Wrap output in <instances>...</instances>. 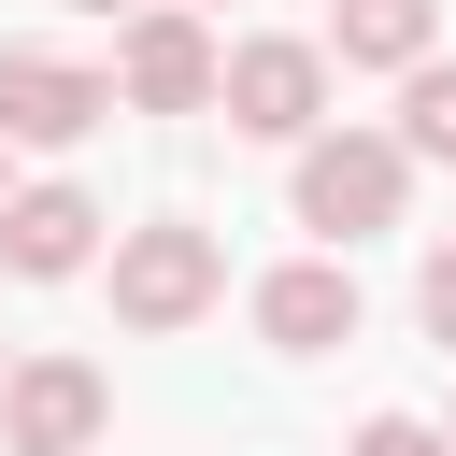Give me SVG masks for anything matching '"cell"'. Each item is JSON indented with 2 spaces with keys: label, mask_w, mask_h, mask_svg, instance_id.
<instances>
[{
  "label": "cell",
  "mask_w": 456,
  "mask_h": 456,
  "mask_svg": "<svg viewBox=\"0 0 456 456\" xmlns=\"http://www.w3.org/2000/svg\"><path fill=\"white\" fill-rule=\"evenodd\" d=\"M299 157V228L314 242H370V228H399V200H413V142L399 128H314V142H285Z\"/></svg>",
  "instance_id": "cell-1"
},
{
  "label": "cell",
  "mask_w": 456,
  "mask_h": 456,
  "mask_svg": "<svg viewBox=\"0 0 456 456\" xmlns=\"http://www.w3.org/2000/svg\"><path fill=\"white\" fill-rule=\"evenodd\" d=\"M214 299H228V242H214V228H185V214L114 228V328L171 342V328H200Z\"/></svg>",
  "instance_id": "cell-2"
},
{
  "label": "cell",
  "mask_w": 456,
  "mask_h": 456,
  "mask_svg": "<svg viewBox=\"0 0 456 456\" xmlns=\"http://www.w3.org/2000/svg\"><path fill=\"white\" fill-rule=\"evenodd\" d=\"M214 86H228L214 14H200V0H142L128 43H114V100H128V114H214Z\"/></svg>",
  "instance_id": "cell-3"
},
{
  "label": "cell",
  "mask_w": 456,
  "mask_h": 456,
  "mask_svg": "<svg viewBox=\"0 0 456 456\" xmlns=\"http://www.w3.org/2000/svg\"><path fill=\"white\" fill-rule=\"evenodd\" d=\"M214 114H228L242 142H314V128H328V43H299V28H256V43H228V86H214Z\"/></svg>",
  "instance_id": "cell-4"
},
{
  "label": "cell",
  "mask_w": 456,
  "mask_h": 456,
  "mask_svg": "<svg viewBox=\"0 0 456 456\" xmlns=\"http://www.w3.org/2000/svg\"><path fill=\"white\" fill-rule=\"evenodd\" d=\"M100 428H114V385L86 356H14V385H0V442L14 456H100Z\"/></svg>",
  "instance_id": "cell-5"
},
{
  "label": "cell",
  "mask_w": 456,
  "mask_h": 456,
  "mask_svg": "<svg viewBox=\"0 0 456 456\" xmlns=\"http://www.w3.org/2000/svg\"><path fill=\"white\" fill-rule=\"evenodd\" d=\"M114 114V71H86V57H57V43H0V142H86Z\"/></svg>",
  "instance_id": "cell-6"
},
{
  "label": "cell",
  "mask_w": 456,
  "mask_h": 456,
  "mask_svg": "<svg viewBox=\"0 0 456 456\" xmlns=\"http://www.w3.org/2000/svg\"><path fill=\"white\" fill-rule=\"evenodd\" d=\"M100 228H114V214H100L86 185H14V200H0V271H14V285H71V271H100Z\"/></svg>",
  "instance_id": "cell-7"
},
{
  "label": "cell",
  "mask_w": 456,
  "mask_h": 456,
  "mask_svg": "<svg viewBox=\"0 0 456 456\" xmlns=\"http://www.w3.org/2000/svg\"><path fill=\"white\" fill-rule=\"evenodd\" d=\"M256 342H271V356H328V342H356V271H342V256H285V271L256 285Z\"/></svg>",
  "instance_id": "cell-8"
},
{
  "label": "cell",
  "mask_w": 456,
  "mask_h": 456,
  "mask_svg": "<svg viewBox=\"0 0 456 456\" xmlns=\"http://www.w3.org/2000/svg\"><path fill=\"white\" fill-rule=\"evenodd\" d=\"M442 28V0H328V57L342 71H413Z\"/></svg>",
  "instance_id": "cell-9"
},
{
  "label": "cell",
  "mask_w": 456,
  "mask_h": 456,
  "mask_svg": "<svg viewBox=\"0 0 456 456\" xmlns=\"http://www.w3.org/2000/svg\"><path fill=\"white\" fill-rule=\"evenodd\" d=\"M399 142L413 157H456V57H413L399 71Z\"/></svg>",
  "instance_id": "cell-10"
},
{
  "label": "cell",
  "mask_w": 456,
  "mask_h": 456,
  "mask_svg": "<svg viewBox=\"0 0 456 456\" xmlns=\"http://www.w3.org/2000/svg\"><path fill=\"white\" fill-rule=\"evenodd\" d=\"M342 456H456V428H442V413H370Z\"/></svg>",
  "instance_id": "cell-11"
},
{
  "label": "cell",
  "mask_w": 456,
  "mask_h": 456,
  "mask_svg": "<svg viewBox=\"0 0 456 456\" xmlns=\"http://www.w3.org/2000/svg\"><path fill=\"white\" fill-rule=\"evenodd\" d=\"M413 314H428V342H456V242H428V271H413Z\"/></svg>",
  "instance_id": "cell-12"
},
{
  "label": "cell",
  "mask_w": 456,
  "mask_h": 456,
  "mask_svg": "<svg viewBox=\"0 0 456 456\" xmlns=\"http://www.w3.org/2000/svg\"><path fill=\"white\" fill-rule=\"evenodd\" d=\"M71 14H142V0H71Z\"/></svg>",
  "instance_id": "cell-13"
},
{
  "label": "cell",
  "mask_w": 456,
  "mask_h": 456,
  "mask_svg": "<svg viewBox=\"0 0 456 456\" xmlns=\"http://www.w3.org/2000/svg\"><path fill=\"white\" fill-rule=\"evenodd\" d=\"M0 200H14V142H0Z\"/></svg>",
  "instance_id": "cell-14"
},
{
  "label": "cell",
  "mask_w": 456,
  "mask_h": 456,
  "mask_svg": "<svg viewBox=\"0 0 456 456\" xmlns=\"http://www.w3.org/2000/svg\"><path fill=\"white\" fill-rule=\"evenodd\" d=\"M0 385H14V356H0Z\"/></svg>",
  "instance_id": "cell-15"
},
{
  "label": "cell",
  "mask_w": 456,
  "mask_h": 456,
  "mask_svg": "<svg viewBox=\"0 0 456 456\" xmlns=\"http://www.w3.org/2000/svg\"><path fill=\"white\" fill-rule=\"evenodd\" d=\"M442 428H456V413H442Z\"/></svg>",
  "instance_id": "cell-16"
}]
</instances>
